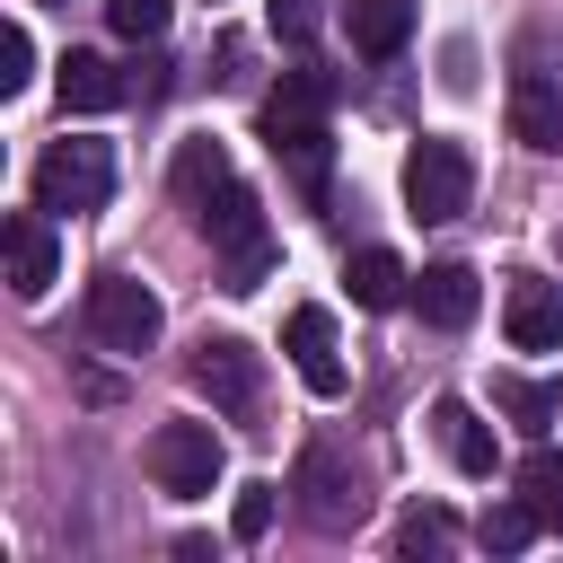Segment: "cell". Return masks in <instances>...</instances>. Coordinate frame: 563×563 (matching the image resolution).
I'll return each mask as SVG.
<instances>
[{"label": "cell", "instance_id": "cell-5", "mask_svg": "<svg viewBox=\"0 0 563 563\" xmlns=\"http://www.w3.org/2000/svg\"><path fill=\"white\" fill-rule=\"evenodd\" d=\"M141 466H150V484H158V493L194 501V493H211V484H220V431H211V422H158V431H150V449H141Z\"/></svg>", "mask_w": 563, "mask_h": 563}, {"label": "cell", "instance_id": "cell-16", "mask_svg": "<svg viewBox=\"0 0 563 563\" xmlns=\"http://www.w3.org/2000/svg\"><path fill=\"white\" fill-rule=\"evenodd\" d=\"M431 431H440V449H449L457 475H493V422H475V405L440 396V405H431Z\"/></svg>", "mask_w": 563, "mask_h": 563}, {"label": "cell", "instance_id": "cell-14", "mask_svg": "<svg viewBox=\"0 0 563 563\" xmlns=\"http://www.w3.org/2000/svg\"><path fill=\"white\" fill-rule=\"evenodd\" d=\"M510 132H519L528 150H563V88H554L545 70H519V79H510Z\"/></svg>", "mask_w": 563, "mask_h": 563}, {"label": "cell", "instance_id": "cell-10", "mask_svg": "<svg viewBox=\"0 0 563 563\" xmlns=\"http://www.w3.org/2000/svg\"><path fill=\"white\" fill-rule=\"evenodd\" d=\"M501 325H510V343H519V352H563V282L519 273V282H510V299H501Z\"/></svg>", "mask_w": 563, "mask_h": 563}, {"label": "cell", "instance_id": "cell-9", "mask_svg": "<svg viewBox=\"0 0 563 563\" xmlns=\"http://www.w3.org/2000/svg\"><path fill=\"white\" fill-rule=\"evenodd\" d=\"M9 290L18 299H44L53 290V273H62V246H53V220H44V202L35 211H9Z\"/></svg>", "mask_w": 563, "mask_h": 563}, {"label": "cell", "instance_id": "cell-7", "mask_svg": "<svg viewBox=\"0 0 563 563\" xmlns=\"http://www.w3.org/2000/svg\"><path fill=\"white\" fill-rule=\"evenodd\" d=\"M299 510H308V528H325V537H343V528H361V510H369V493H361V475H343V457L334 449H308L299 457Z\"/></svg>", "mask_w": 563, "mask_h": 563}, {"label": "cell", "instance_id": "cell-25", "mask_svg": "<svg viewBox=\"0 0 563 563\" xmlns=\"http://www.w3.org/2000/svg\"><path fill=\"white\" fill-rule=\"evenodd\" d=\"M35 79V35L26 26H0V97H18Z\"/></svg>", "mask_w": 563, "mask_h": 563}, {"label": "cell", "instance_id": "cell-17", "mask_svg": "<svg viewBox=\"0 0 563 563\" xmlns=\"http://www.w3.org/2000/svg\"><path fill=\"white\" fill-rule=\"evenodd\" d=\"M325 106H334V70L299 62V70H282V88L264 97V123H325Z\"/></svg>", "mask_w": 563, "mask_h": 563}, {"label": "cell", "instance_id": "cell-24", "mask_svg": "<svg viewBox=\"0 0 563 563\" xmlns=\"http://www.w3.org/2000/svg\"><path fill=\"white\" fill-rule=\"evenodd\" d=\"M396 554H413V563L449 554V510H405V528H396Z\"/></svg>", "mask_w": 563, "mask_h": 563}, {"label": "cell", "instance_id": "cell-18", "mask_svg": "<svg viewBox=\"0 0 563 563\" xmlns=\"http://www.w3.org/2000/svg\"><path fill=\"white\" fill-rule=\"evenodd\" d=\"M229 176H238V167H229V150H220V141H185V150H176V167H167V185H176V202H185V211H202Z\"/></svg>", "mask_w": 563, "mask_h": 563}, {"label": "cell", "instance_id": "cell-6", "mask_svg": "<svg viewBox=\"0 0 563 563\" xmlns=\"http://www.w3.org/2000/svg\"><path fill=\"white\" fill-rule=\"evenodd\" d=\"M185 369H194V387H202L220 413H255V405H264V361H255V343H238V334H202Z\"/></svg>", "mask_w": 563, "mask_h": 563}, {"label": "cell", "instance_id": "cell-15", "mask_svg": "<svg viewBox=\"0 0 563 563\" xmlns=\"http://www.w3.org/2000/svg\"><path fill=\"white\" fill-rule=\"evenodd\" d=\"M405 299H413V308H422V325H466V317H475V299H484V290H475V273H466V264H422V273H413V290H405Z\"/></svg>", "mask_w": 563, "mask_h": 563}, {"label": "cell", "instance_id": "cell-2", "mask_svg": "<svg viewBox=\"0 0 563 563\" xmlns=\"http://www.w3.org/2000/svg\"><path fill=\"white\" fill-rule=\"evenodd\" d=\"M466 202H475V158H466V141L422 132V141L405 150V211H413V220H457Z\"/></svg>", "mask_w": 563, "mask_h": 563}, {"label": "cell", "instance_id": "cell-22", "mask_svg": "<svg viewBox=\"0 0 563 563\" xmlns=\"http://www.w3.org/2000/svg\"><path fill=\"white\" fill-rule=\"evenodd\" d=\"M537 528H545V519H537V510H528V501H493V510H484V519H475V537H484V545H493V554H519V545H528V537H537Z\"/></svg>", "mask_w": 563, "mask_h": 563}, {"label": "cell", "instance_id": "cell-23", "mask_svg": "<svg viewBox=\"0 0 563 563\" xmlns=\"http://www.w3.org/2000/svg\"><path fill=\"white\" fill-rule=\"evenodd\" d=\"M167 18H176V0H106V26H114V35H132V44H158V35H167Z\"/></svg>", "mask_w": 563, "mask_h": 563}, {"label": "cell", "instance_id": "cell-13", "mask_svg": "<svg viewBox=\"0 0 563 563\" xmlns=\"http://www.w3.org/2000/svg\"><path fill=\"white\" fill-rule=\"evenodd\" d=\"M53 88H62V106H70V114H106V106H123V97H132V79H123L106 53H62Z\"/></svg>", "mask_w": 563, "mask_h": 563}, {"label": "cell", "instance_id": "cell-20", "mask_svg": "<svg viewBox=\"0 0 563 563\" xmlns=\"http://www.w3.org/2000/svg\"><path fill=\"white\" fill-rule=\"evenodd\" d=\"M519 501L537 519H563V449H528L519 457Z\"/></svg>", "mask_w": 563, "mask_h": 563}, {"label": "cell", "instance_id": "cell-11", "mask_svg": "<svg viewBox=\"0 0 563 563\" xmlns=\"http://www.w3.org/2000/svg\"><path fill=\"white\" fill-rule=\"evenodd\" d=\"M264 141H273V158L290 167V185H299L308 202H325V176H334V132H325V123H264Z\"/></svg>", "mask_w": 563, "mask_h": 563}, {"label": "cell", "instance_id": "cell-1", "mask_svg": "<svg viewBox=\"0 0 563 563\" xmlns=\"http://www.w3.org/2000/svg\"><path fill=\"white\" fill-rule=\"evenodd\" d=\"M194 229H202L211 255H220V290H255V282L273 273V229H264V211H255V194H246L238 176L194 211Z\"/></svg>", "mask_w": 563, "mask_h": 563}, {"label": "cell", "instance_id": "cell-27", "mask_svg": "<svg viewBox=\"0 0 563 563\" xmlns=\"http://www.w3.org/2000/svg\"><path fill=\"white\" fill-rule=\"evenodd\" d=\"M264 18H273L282 44H308L317 35V0H264Z\"/></svg>", "mask_w": 563, "mask_h": 563}, {"label": "cell", "instance_id": "cell-21", "mask_svg": "<svg viewBox=\"0 0 563 563\" xmlns=\"http://www.w3.org/2000/svg\"><path fill=\"white\" fill-rule=\"evenodd\" d=\"M493 405H501L519 431H545V422H554V387H537V378H493Z\"/></svg>", "mask_w": 563, "mask_h": 563}, {"label": "cell", "instance_id": "cell-19", "mask_svg": "<svg viewBox=\"0 0 563 563\" xmlns=\"http://www.w3.org/2000/svg\"><path fill=\"white\" fill-rule=\"evenodd\" d=\"M343 282H352V299H361V308H396V299L413 290V273H405L387 246H361V255L343 264Z\"/></svg>", "mask_w": 563, "mask_h": 563}, {"label": "cell", "instance_id": "cell-26", "mask_svg": "<svg viewBox=\"0 0 563 563\" xmlns=\"http://www.w3.org/2000/svg\"><path fill=\"white\" fill-rule=\"evenodd\" d=\"M273 501H282V484H246V493H238V545H255V537L273 528Z\"/></svg>", "mask_w": 563, "mask_h": 563}, {"label": "cell", "instance_id": "cell-4", "mask_svg": "<svg viewBox=\"0 0 563 563\" xmlns=\"http://www.w3.org/2000/svg\"><path fill=\"white\" fill-rule=\"evenodd\" d=\"M158 325H167V308H158L150 282H132V273L88 282V334H97V352H150Z\"/></svg>", "mask_w": 563, "mask_h": 563}, {"label": "cell", "instance_id": "cell-3", "mask_svg": "<svg viewBox=\"0 0 563 563\" xmlns=\"http://www.w3.org/2000/svg\"><path fill=\"white\" fill-rule=\"evenodd\" d=\"M106 194H114V150L106 141H53L44 158H35V202L44 211H106Z\"/></svg>", "mask_w": 563, "mask_h": 563}, {"label": "cell", "instance_id": "cell-8", "mask_svg": "<svg viewBox=\"0 0 563 563\" xmlns=\"http://www.w3.org/2000/svg\"><path fill=\"white\" fill-rule=\"evenodd\" d=\"M282 352H290V369H299L308 396H343V343H334V317L325 308H290Z\"/></svg>", "mask_w": 563, "mask_h": 563}, {"label": "cell", "instance_id": "cell-12", "mask_svg": "<svg viewBox=\"0 0 563 563\" xmlns=\"http://www.w3.org/2000/svg\"><path fill=\"white\" fill-rule=\"evenodd\" d=\"M343 35L361 62H396L413 35V0H343Z\"/></svg>", "mask_w": 563, "mask_h": 563}]
</instances>
